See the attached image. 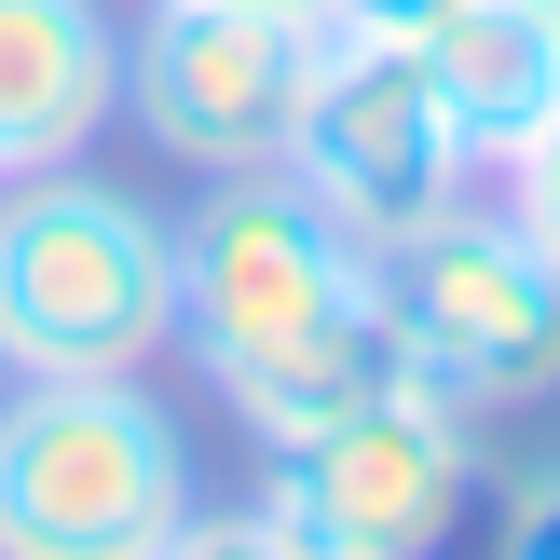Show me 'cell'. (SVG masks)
I'll return each mask as SVG.
<instances>
[{
	"label": "cell",
	"instance_id": "6da1fadb",
	"mask_svg": "<svg viewBox=\"0 0 560 560\" xmlns=\"http://www.w3.org/2000/svg\"><path fill=\"white\" fill-rule=\"evenodd\" d=\"M191 438L137 370L0 383V560H164L191 547Z\"/></svg>",
	"mask_w": 560,
	"mask_h": 560
},
{
	"label": "cell",
	"instance_id": "7a4b0ae2",
	"mask_svg": "<svg viewBox=\"0 0 560 560\" xmlns=\"http://www.w3.org/2000/svg\"><path fill=\"white\" fill-rule=\"evenodd\" d=\"M178 342V219L96 164L0 178V370H151Z\"/></svg>",
	"mask_w": 560,
	"mask_h": 560
},
{
	"label": "cell",
	"instance_id": "3957f363",
	"mask_svg": "<svg viewBox=\"0 0 560 560\" xmlns=\"http://www.w3.org/2000/svg\"><path fill=\"white\" fill-rule=\"evenodd\" d=\"M479 492V410H452L438 383L355 410L328 438H288L246 520H191V547H288V560H410L438 547Z\"/></svg>",
	"mask_w": 560,
	"mask_h": 560
},
{
	"label": "cell",
	"instance_id": "277c9868",
	"mask_svg": "<svg viewBox=\"0 0 560 560\" xmlns=\"http://www.w3.org/2000/svg\"><path fill=\"white\" fill-rule=\"evenodd\" d=\"M355 301H383L370 246L288 178V164H246V178H206L178 219V342L206 355V383L233 397L246 370H273L288 342L342 328Z\"/></svg>",
	"mask_w": 560,
	"mask_h": 560
},
{
	"label": "cell",
	"instance_id": "5b68a950",
	"mask_svg": "<svg viewBox=\"0 0 560 560\" xmlns=\"http://www.w3.org/2000/svg\"><path fill=\"white\" fill-rule=\"evenodd\" d=\"M383 315H397L410 370L452 410H547L560 397V260L520 233L506 206H438L397 246H370Z\"/></svg>",
	"mask_w": 560,
	"mask_h": 560
},
{
	"label": "cell",
	"instance_id": "8992f818",
	"mask_svg": "<svg viewBox=\"0 0 560 560\" xmlns=\"http://www.w3.org/2000/svg\"><path fill=\"white\" fill-rule=\"evenodd\" d=\"M315 69L328 14L301 0H151L124 27V124L178 178H246V164H288Z\"/></svg>",
	"mask_w": 560,
	"mask_h": 560
},
{
	"label": "cell",
	"instance_id": "52a82bcc",
	"mask_svg": "<svg viewBox=\"0 0 560 560\" xmlns=\"http://www.w3.org/2000/svg\"><path fill=\"white\" fill-rule=\"evenodd\" d=\"M288 178L315 191L355 246H397L410 219L465 206L479 164H465V137H452V109H438V82H424L410 42H355V27H328V69H315V96H301Z\"/></svg>",
	"mask_w": 560,
	"mask_h": 560
},
{
	"label": "cell",
	"instance_id": "ba28073f",
	"mask_svg": "<svg viewBox=\"0 0 560 560\" xmlns=\"http://www.w3.org/2000/svg\"><path fill=\"white\" fill-rule=\"evenodd\" d=\"M124 124V14L109 0H0V178L82 164Z\"/></svg>",
	"mask_w": 560,
	"mask_h": 560
},
{
	"label": "cell",
	"instance_id": "9c48e42d",
	"mask_svg": "<svg viewBox=\"0 0 560 560\" xmlns=\"http://www.w3.org/2000/svg\"><path fill=\"white\" fill-rule=\"evenodd\" d=\"M410 55H424V82H438V109H452V137H465L479 178L560 109V27L534 0H452Z\"/></svg>",
	"mask_w": 560,
	"mask_h": 560
},
{
	"label": "cell",
	"instance_id": "30bf717a",
	"mask_svg": "<svg viewBox=\"0 0 560 560\" xmlns=\"http://www.w3.org/2000/svg\"><path fill=\"white\" fill-rule=\"evenodd\" d=\"M410 342H397V315L383 301H355L342 328H315V342H288L273 370H246L233 383V424L260 438V452H288V438H328V424H355V410H383V397H410Z\"/></svg>",
	"mask_w": 560,
	"mask_h": 560
},
{
	"label": "cell",
	"instance_id": "8fae6325",
	"mask_svg": "<svg viewBox=\"0 0 560 560\" xmlns=\"http://www.w3.org/2000/svg\"><path fill=\"white\" fill-rule=\"evenodd\" d=\"M492 206H506V219H520V233H534V246H547V260H560V109H547V124H534V137H520V151H506V164H492Z\"/></svg>",
	"mask_w": 560,
	"mask_h": 560
},
{
	"label": "cell",
	"instance_id": "7c38bea8",
	"mask_svg": "<svg viewBox=\"0 0 560 560\" xmlns=\"http://www.w3.org/2000/svg\"><path fill=\"white\" fill-rule=\"evenodd\" d=\"M315 14H328V27H355V42H424L452 0H315Z\"/></svg>",
	"mask_w": 560,
	"mask_h": 560
},
{
	"label": "cell",
	"instance_id": "4fadbf2b",
	"mask_svg": "<svg viewBox=\"0 0 560 560\" xmlns=\"http://www.w3.org/2000/svg\"><path fill=\"white\" fill-rule=\"evenodd\" d=\"M506 560H560V465L506 492Z\"/></svg>",
	"mask_w": 560,
	"mask_h": 560
},
{
	"label": "cell",
	"instance_id": "5bb4252c",
	"mask_svg": "<svg viewBox=\"0 0 560 560\" xmlns=\"http://www.w3.org/2000/svg\"><path fill=\"white\" fill-rule=\"evenodd\" d=\"M534 14H547V27H560V0H534Z\"/></svg>",
	"mask_w": 560,
	"mask_h": 560
},
{
	"label": "cell",
	"instance_id": "9a60e30c",
	"mask_svg": "<svg viewBox=\"0 0 560 560\" xmlns=\"http://www.w3.org/2000/svg\"><path fill=\"white\" fill-rule=\"evenodd\" d=\"M301 14H315V0H301Z\"/></svg>",
	"mask_w": 560,
	"mask_h": 560
},
{
	"label": "cell",
	"instance_id": "2e32d148",
	"mask_svg": "<svg viewBox=\"0 0 560 560\" xmlns=\"http://www.w3.org/2000/svg\"><path fill=\"white\" fill-rule=\"evenodd\" d=\"M0 383H14V370H0Z\"/></svg>",
	"mask_w": 560,
	"mask_h": 560
}]
</instances>
